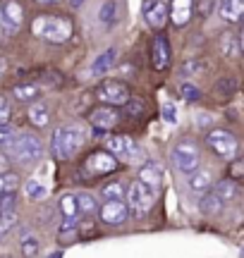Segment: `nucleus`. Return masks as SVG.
I'll use <instances>...</instances> for the list:
<instances>
[{
	"instance_id": "1",
	"label": "nucleus",
	"mask_w": 244,
	"mask_h": 258,
	"mask_svg": "<svg viewBox=\"0 0 244 258\" xmlns=\"http://www.w3.org/2000/svg\"><path fill=\"white\" fill-rule=\"evenodd\" d=\"M31 31L36 34L38 38H43L48 43H65L72 36V22L67 17H55V15H41L31 22Z\"/></svg>"
},
{
	"instance_id": "2",
	"label": "nucleus",
	"mask_w": 244,
	"mask_h": 258,
	"mask_svg": "<svg viewBox=\"0 0 244 258\" xmlns=\"http://www.w3.org/2000/svg\"><path fill=\"white\" fill-rule=\"evenodd\" d=\"M84 132L72 124H67V127H60L53 134V156L57 160H70V158H75L79 153V148L84 146Z\"/></svg>"
},
{
	"instance_id": "3",
	"label": "nucleus",
	"mask_w": 244,
	"mask_h": 258,
	"mask_svg": "<svg viewBox=\"0 0 244 258\" xmlns=\"http://www.w3.org/2000/svg\"><path fill=\"white\" fill-rule=\"evenodd\" d=\"M10 153L15 156L19 165H31V163H36L38 158L43 156V144L34 134H17L15 144L10 146Z\"/></svg>"
},
{
	"instance_id": "4",
	"label": "nucleus",
	"mask_w": 244,
	"mask_h": 258,
	"mask_svg": "<svg viewBox=\"0 0 244 258\" xmlns=\"http://www.w3.org/2000/svg\"><path fill=\"white\" fill-rule=\"evenodd\" d=\"M127 201H130L134 215H146V213H151L153 203H156V189L137 179L127 189Z\"/></svg>"
},
{
	"instance_id": "5",
	"label": "nucleus",
	"mask_w": 244,
	"mask_h": 258,
	"mask_svg": "<svg viewBox=\"0 0 244 258\" xmlns=\"http://www.w3.org/2000/svg\"><path fill=\"white\" fill-rule=\"evenodd\" d=\"M208 146L211 151L216 153V156L225 158V160H235L237 153H239V144H237L235 134H230L227 129H213V132H208Z\"/></svg>"
},
{
	"instance_id": "6",
	"label": "nucleus",
	"mask_w": 244,
	"mask_h": 258,
	"mask_svg": "<svg viewBox=\"0 0 244 258\" xmlns=\"http://www.w3.org/2000/svg\"><path fill=\"white\" fill-rule=\"evenodd\" d=\"M172 160H175V165H177L179 172H185V175H192V172H197L199 170V148L194 141H179L175 151H172Z\"/></svg>"
},
{
	"instance_id": "7",
	"label": "nucleus",
	"mask_w": 244,
	"mask_h": 258,
	"mask_svg": "<svg viewBox=\"0 0 244 258\" xmlns=\"http://www.w3.org/2000/svg\"><path fill=\"white\" fill-rule=\"evenodd\" d=\"M96 96H98V101L108 103V105H127L130 103V89H127V84L122 82H115V79H108L103 82L98 89H96Z\"/></svg>"
},
{
	"instance_id": "8",
	"label": "nucleus",
	"mask_w": 244,
	"mask_h": 258,
	"mask_svg": "<svg viewBox=\"0 0 244 258\" xmlns=\"http://www.w3.org/2000/svg\"><path fill=\"white\" fill-rule=\"evenodd\" d=\"M117 167V158L110 153V151H94L91 156L84 160V172L89 177H101L108 175Z\"/></svg>"
},
{
	"instance_id": "9",
	"label": "nucleus",
	"mask_w": 244,
	"mask_h": 258,
	"mask_svg": "<svg viewBox=\"0 0 244 258\" xmlns=\"http://www.w3.org/2000/svg\"><path fill=\"white\" fill-rule=\"evenodd\" d=\"M108 151L117 160H122V163H137L139 160V146L130 137H125V134H117V137L108 139Z\"/></svg>"
},
{
	"instance_id": "10",
	"label": "nucleus",
	"mask_w": 244,
	"mask_h": 258,
	"mask_svg": "<svg viewBox=\"0 0 244 258\" xmlns=\"http://www.w3.org/2000/svg\"><path fill=\"white\" fill-rule=\"evenodd\" d=\"M3 27L8 34H17L19 27H22V22H24V10L19 5L17 0H10L3 5Z\"/></svg>"
},
{
	"instance_id": "11",
	"label": "nucleus",
	"mask_w": 244,
	"mask_h": 258,
	"mask_svg": "<svg viewBox=\"0 0 244 258\" xmlns=\"http://www.w3.org/2000/svg\"><path fill=\"white\" fill-rule=\"evenodd\" d=\"M127 215H130V211H127V206L122 201H105L103 206H101V220H103L105 225L120 227V225H125Z\"/></svg>"
},
{
	"instance_id": "12",
	"label": "nucleus",
	"mask_w": 244,
	"mask_h": 258,
	"mask_svg": "<svg viewBox=\"0 0 244 258\" xmlns=\"http://www.w3.org/2000/svg\"><path fill=\"white\" fill-rule=\"evenodd\" d=\"M89 122H91L96 129L108 132V129H113L115 124L120 122V112L115 110L113 105H110V108H94V110L89 112Z\"/></svg>"
},
{
	"instance_id": "13",
	"label": "nucleus",
	"mask_w": 244,
	"mask_h": 258,
	"mask_svg": "<svg viewBox=\"0 0 244 258\" xmlns=\"http://www.w3.org/2000/svg\"><path fill=\"white\" fill-rule=\"evenodd\" d=\"M151 64L156 72H163L170 64V43L165 41V36H156L151 43Z\"/></svg>"
},
{
	"instance_id": "14",
	"label": "nucleus",
	"mask_w": 244,
	"mask_h": 258,
	"mask_svg": "<svg viewBox=\"0 0 244 258\" xmlns=\"http://www.w3.org/2000/svg\"><path fill=\"white\" fill-rule=\"evenodd\" d=\"M194 10H197L194 0H170V22L175 27H185L194 15Z\"/></svg>"
},
{
	"instance_id": "15",
	"label": "nucleus",
	"mask_w": 244,
	"mask_h": 258,
	"mask_svg": "<svg viewBox=\"0 0 244 258\" xmlns=\"http://www.w3.org/2000/svg\"><path fill=\"white\" fill-rule=\"evenodd\" d=\"M144 15H146V22H149L153 29H163L165 22L170 19V5L165 0H160V3H156L151 10H146Z\"/></svg>"
},
{
	"instance_id": "16",
	"label": "nucleus",
	"mask_w": 244,
	"mask_h": 258,
	"mask_svg": "<svg viewBox=\"0 0 244 258\" xmlns=\"http://www.w3.org/2000/svg\"><path fill=\"white\" fill-rule=\"evenodd\" d=\"M220 17L230 22V24H235L239 19L244 17V0H220Z\"/></svg>"
},
{
	"instance_id": "17",
	"label": "nucleus",
	"mask_w": 244,
	"mask_h": 258,
	"mask_svg": "<svg viewBox=\"0 0 244 258\" xmlns=\"http://www.w3.org/2000/svg\"><path fill=\"white\" fill-rule=\"evenodd\" d=\"M139 182L158 189L160 182H163V170H160L158 163H153V160H151V163H144V167L139 170Z\"/></svg>"
},
{
	"instance_id": "18",
	"label": "nucleus",
	"mask_w": 244,
	"mask_h": 258,
	"mask_svg": "<svg viewBox=\"0 0 244 258\" xmlns=\"http://www.w3.org/2000/svg\"><path fill=\"white\" fill-rule=\"evenodd\" d=\"M187 186H189V191L194 194V196H201V194H206L208 186H211V172L199 167L197 172H192V175H189Z\"/></svg>"
},
{
	"instance_id": "19",
	"label": "nucleus",
	"mask_w": 244,
	"mask_h": 258,
	"mask_svg": "<svg viewBox=\"0 0 244 258\" xmlns=\"http://www.w3.org/2000/svg\"><path fill=\"white\" fill-rule=\"evenodd\" d=\"M115 60H117V50H115V48H108V50H103V53L94 60V64H91V72H94V74H105L115 64Z\"/></svg>"
},
{
	"instance_id": "20",
	"label": "nucleus",
	"mask_w": 244,
	"mask_h": 258,
	"mask_svg": "<svg viewBox=\"0 0 244 258\" xmlns=\"http://www.w3.org/2000/svg\"><path fill=\"white\" fill-rule=\"evenodd\" d=\"M60 213L65 215V220H77V215H79L77 194H65V196H60Z\"/></svg>"
},
{
	"instance_id": "21",
	"label": "nucleus",
	"mask_w": 244,
	"mask_h": 258,
	"mask_svg": "<svg viewBox=\"0 0 244 258\" xmlns=\"http://www.w3.org/2000/svg\"><path fill=\"white\" fill-rule=\"evenodd\" d=\"M48 120H50L48 105H43V103H34V105L29 108V122H31L34 127H46Z\"/></svg>"
},
{
	"instance_id": "22",
	"label": "nucleus",
	"mask_w": 244,
	"mask_h": 258,
	"mask_svg": "<svg viewBox=\"0 0 244 258\" xmlns=\"http://www.w3.org/2000/svg\"><path fill=\"white\" fill-rule=\"evenodd\" d=\"M213 194H216L218 199L223 203L227 201H232L237 196V184H235V179H223V182H218L216 186H213Z\"/></svg>"
},
{
	"instance_id": "23",
	"label": "nucleus",
	"mask_w": 244,
	"mask_h": 258,
	"mask_svg": "<svg viewBox=\"0 0 244 258\" xmlns=\"http://www.w3.org/2000/svg\"><path fill=\"white\" fill-rule=\"evenodd\" d=\"M12 96H15L17 101H22V103H31V101H36L38 96H41V91H38L34 84H19V86L12 89Z\"/></svg>"
},
{
	"instance_id": "24",
	"label": "nucleus",
	"mask_w": 244,
	"mask_h": 258,
	"mask_svg": "<svg viewBox=\"0 0 244 258\" xmlns=\"http://www.w3.org/2000/svg\"><path fill=\"white\" fill-rule=\"evenodd\" d=\"M223 206H225V203L220 201L213 191L206 194V196L201 199V213H204V215H216V213H220V208H223Z\"/></svg>"
},
{
	"instance_id": "25",
	"label": "nucleus",
	"mask_w": 244,
	"mask_h": 258,
	"mask_svg": "<svg viewBox=\"0 0 244 258\" xmlns=\"http://www.w3.org/2000/svg\"><path fill=\"white\" fill-rule=\"evenodd\" d=\"M19 186V177L15 172H5V175H0V196H5V194H15Z\"/></svg>"
},
{
	"instance_id": "26",
	"label": "nucleus",
	"mask_w": 244,
	"mask_h": 258,
	"mask_svg": "<svg viewBox=\"0 0 244 258\" xmlns=\"http://www.w3.org/2000/svg\"><path fill=\"white\" fill-rule=\"evenodd\" d=\"M77 201H79V213H84V215H91V213H96V208H98L96 199L86 191L77 194Z\"/></svg>"
},
{
	"instance_id": "27",
	"label": "nucleus",
	"mask_w": 244,
	"mask_h": 258,
	"mask_svg": "<svg viewBox=\"0 0 244 258\" xmlns=\"http://www.w3.org/2000/svg\"><path fill=\"white\" fill-rule=\"evenodd\" d=\"M103 196L108 201H122L125 189H122L120 182H108V184H103Z\"/></svg>"
},
{
	"instance_id": "28",
	"label": "nucleus",
	"mask_w": 244,
	"mask_h": 258,
	"mask_svg": "<svg viewBox=\"0 0 244 258\" xmlns=\"http://www.w3.org/2000/svg\"><path fill=\"white\" fill-rule=\"evenodd\" d=\"M115 12H117V3H115V0H108L103 8H101V12H98V19H101L103 24H113Z\"/></svg>"
},
{
	"instance_id": "29",
	"label": "nucleus",
	"mask_w": 244,
	"mask_h": 258,
	"mask_svg": "<svg viewBox=\"0 0 244 258\" xmlns=\"http://www.w3.org/2000/svg\"><path fill=\"white\" fill-rule=\"evenodd\" d=\"M15 222H17V213L15 211H0V237L12 230Z\"/></svg>"
},
{
	"instance_id": "30",
	"label": "nucleus",
	"mask_w": 244,
	"mask_h": 258,
	"mask_svg": "<svg viewBox=\"0 0 244 258\" xmlns=\"http://www.w3.org/2000/svg\"><path fill=\"white\" fill-rule=\"evenodd\" d=\"M24 191H27L29 199H43V196H46V186L41 184V182H36V179H29L27 186H24Z\"/></svg>"
},
{
	"instance_id": "31",
	"label": "nucleus",
	"mask_w": 244,
	"mask_h": 258,
	"mask_svg": "<svg viewBox=\"0 0 244 258\" xmlns=\"http://www.w3.org/2000/svg\"><path fill=\"white\" fill-rule=\"evenodd\" d=\"M220 46H223V50H225V55H235L237 50L242 48V43H237V38L232 36V34H227V36H223Z\"/></svg>"
},
{
	"instance_id": "32",
	"label": "nucleus",
	"mask_w": 244,
	"mask_h": 258,
	"mask_svg": "<svg viewBox=\"0 0 244 258\" xmlns=\"http://www.w3.org/2000/svg\"><path fill=\"white\" fill-rule=\"evenodd\" d=\"M179 93H182V98L189 101V103H194V101L201 98V93H199V89L194 86V84H182V86H179Z\"/></svg>"
},
{
	"instance_id": "33",
	"label": "nucleus",
	"mask_w": 244,
	"mask_h": 258,
	"mask_svg": "<svg viewBox=\"0 0 244 258\" xmlns=\"http://www.w3.org/2000/svg\"><path fill=\"white\" fill-rule=\"evenodd\" d=\"M15 139H17V134H15L8 124H5V127H0V148H8L10 151V146L15 144Z\"/></svg>"
},
{
	"instance_id": "34",
	"label": "nucleus",
	"mask_w": 244,
	"mask_h": 258,
	"mask_svg": "<svg viewBox=\"0 0 244 258\" xmlns=\"http://www.w3.org/2000/svg\"><path fill=\"white\" fill-rule=\"evenodd\" d=\"M10 115H12V110H10V103L5 96H0V127H5L10 122Z\"/></svg>"
},
{
	"instance_id": "35",
	"label": "nucleus",
	"mask_w": 244,
	"mask_h": 258,
	"mask_svg": "<svg viewBox=\"0 0 244 258\" xmlns=\"http://www.w3.org/2000/svg\"><path fill=\"white\" fill-rule=\"evenodd\" d=\"M244 177V158H235L230 165V179H239Z\"/></svg>"
},
{
	"instance_id": "36",
	"label": "nucleus",
	"mask_w": 244,
	"mask_h": 258,
	"mask_svg": "<svg viewBox=\"0 0 244 258\" xmlns=\"http://www.w3.org/2000/svg\"><path fill=\"white\" fill-rule=\"evenodd\" d=\"M216 8V0H197V12L201 17H208Z\"/></svg>"
},
{
	"instance_id": "37",
	"label": "nucleus",
	"mask_w": 244,
	"mask_h": 258,
	"mask_svg": "<svg viewBox=\"0 0 244 258\" xmlns=\"http://www.w3.org/2000/svg\"><path fill=\"white\" fill-rule=\"evenodd\" d=\"M163 120L168 122V124H175V122H177V108H175L172 103H165V105H163Z\"/></svg>"
},
{
	"instance_id": "38",
	"label": "nucleus",
	"mask_w": 244,
	"mask_h": 258,
	"mask_svg": "<svg viewBox=\"0 0 244 258\" xmlns=\"http://www.w3.org/2000/svg\"><path fill=\"white\" fill-rule=\"evenodd\" d=\"M36 251H38V241L36 239H24V244H22V253L24 256H36Z\"/></svg>"
},
{
	"instance_id": "39",
	"label": "nucleus",
	"mask_w": 244,
	"mask_h": 258,
	"mask_svg": "<svg viewBox=\"0 0 244 258\" xmlns=\"http://www.w3.org/2000/svg\"><path fill=\"white\" fill-rule=\"evenodd\" d=\"M8 167H10V158L5 151H0V175H5L8 172Z\"/></svg>"
},
{
	"instance_id": "40",
	"label": "nucleus",
	"mask_w": 244,
	"mask_h": 258,
	"mask_svg": "<svg viewBox=\"0 0 244 258\" xmlns=\"http://www.w3.org/2000/svg\"><path fill=\"white\" fill-rule=\"evenodd\" d=\"M156 3H160V0H144V12H146V10H151Z\"/></svg>"
},
{
	"instance_id": "41",
	"label": "nucleus",
	"mask_w": 244,
	"mask_h": 258,
	"mask_svg": "<svg viewBox=\"0 0 244 258\" xmlns=\"http://www.w3.org/2000/svg\"><path fill=\"white\" fill-rule=\"evenodd\" d=\"M5 70H8V62H5V57H0V74L5 72Z\"/></svg>"
},
{
	"instance_id": "42",
	"label": "nucleus",
	"mask_w": 244,
	"mask_h": 258,
	"mask_svg": "<svg viewBox=\"0 0 244 258\" xmlns=\"http://www.w3.org/2000/svg\"><path fill=\"white\" fill-rule=\"evenodd\" d=\"M82 3H84V0H70V5H72V8H79Z\"/></svg>"
},
{
	"instance_id": "43",
	"label": "nucleus",
	"mask_w": 244,
	"mask_h": 258,
	"mask_svg": "<svg viewBox=\"0 0 244 258\" xmlns=\"http://www.w3.org/2000/svg\"><path fill=\"white\" fill-rule=\"evenodd\" d=\"M36 3H43V5H50V3H60V0H36Z\"/></svg>"
},
{
	"instance_id": "44",
	"label": "nucleus",
	"mask_w": 244,
	"mask_h": 258,
	"mask_svg": "<svg viewBox=\"0 0 244 258\" xmlns=\"http://www.w3.org/2000/svg\"><path fill=\"white\" fill-rule=\"evenodd\" d=\"M239 43H242V50H244V29H242V36H239Z\"/></svg>"
},
{
	"instance_id": "45",
	"label": "nucleus",
	"mask_w": 244,
	"mask_h": 258,
	"mask_svg": "<svg viewBox=\"0 0 244 258\" xmlns=\"http://www.w3.org/2000/svg\"><path fill=\"white\" fill-rule=\"evenodd\" d=\"M50 258H63V253H53V256H50Z\"/></svg>"
}]
</instances>
